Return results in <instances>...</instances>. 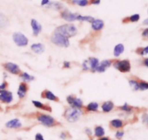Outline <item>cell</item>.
<instances>
[{"mask_svg": "<svg viewBox=\"0 0 148 140\" xmlns=\"http://www.w3.org/2000/svg\"><path fill=\"white\" fill-rule=\"evenodd\" d=\"M139 83V90L144 91V90L148 89V82L145 81H140Z\"/></svg>", "mask_w": 148, "mask_h": 140, "instance_id": "4dcf8cb0", "label": "cell"}, {"mask_svg": "<svg viewBox=\"0 0 148 140\" xmlns=\"http://www.w3.org/2000/svg\"><path fill=\"white\" fill-rule=\"evenodd\" d=\"M129 83H130V87L132 88V89L134 90V91H137V90H139L138 81H137V80H134V79H131L129 81Z\"/></svg>", "mask_w": 148, "mask_h": 140, "instance_id": "f546056e", "label": "cell"}, {"mask_svg": "<svg viewBox=\"0 0 148 140\" xmlns=\"http://www.w3.org/2000/svg\"><path fill=\"white\" fill-rule=\"evenodd\" d=\"M77 14L76 13H72L68 11H64L62 12V14H61V16L63 19H64L66 21H75V20H77Z\"/></svg>", "mask_w": 148, "mask_h": 140, "instance_id": "4fadbf2b", "label": "cell"}, {"mask_svg": "<svg viewBox=\"0 0 148 140\" xmlns=\"http://www.w3.org/2000/svg\"><path fill=\"white\" fill-rule=\"evenodd\" d=\"M30 24H31L32 29H33V35H34V36H38L42 30L41 25H40L37 20H35V19H32Z\"/></svg>", "mask_w": 148, "mask_h": 140, "instance_id": "5bb4252c", "label": "cell"}, {"mask_svg": "<svg viewBox=\"0 0 148 140\" xmlns=\"http://www.w3.org/2000/svg\"><path fill=\"white\" fill-rule=\"evenodd\" d=\"M60 138L62 139H65L67 138V134L66 132H62L60 134Z\"/></svg>", "mask_w": 148, "mask_h": 140, "instance_id": "ab89813d", "label": "cell"}, {"mask_svg": "<svg viewBox=\"0 0 148 140\" xmlns=\"http://www.w3.org/2000/svg\"><path fill=\"white\" fill-rule=\"evenodd\" d=\"M82 114V112L81 111L80 109L70 107L65 110L64 113V117L70 123H74L80 119Z\"/></svg>", "mask_w": 148, "mask_h": 140, "instance_id": "6da1fadb", "label": "cell"}, {"mask_svg": "<svg viewBox=\"0 0 148 140\" xmlns=\"http://www.w3.org/2000/svg\"><path fill=\"white\" fill-rule=\"evenodd\" d=\"M90 140H92V139H90Z\"/></svg>", "mask_w": 148, "mask_h": 140, "instance_id": "c3c4849f", "label": "cell"}, {"mask_svg": "<svg viewBox=\"0 0 148 140\" xmlns=\"http://www.w3.org/2000/svg\"><path fill=\"white\" fill-rule=\"evenodd\" d=\"M51 42L55 45L62 47H68L69 46V39L64 35L55 31L51 37Z\"/></svg>", "mask_w": 148, "mask_h": 140, "instance_id": "277c9868", "label": "cell"}, {"mask_svg": "<svg viewBox=\"0 0 148 140\" xmlns=\"http://www.w3.org/2000/svg\"><path fill=\"white\" fill-rule=\"evenodd\" d=\"M13 41L18 46H25L28 44L27 38L22 33H14L12 36Z\"/></svg>", "mask_w": 148, "mask_h": 140, "instance_id": "8992f818", "label": "cell"}, {"mask_svg": "<svg viewBox=\"0 0 148 140\" xmlns=\"http://www.w3.org/2000/svg\"><path fill=\"white\" fill-rule=\"evenodd\" d=\"M114 67L116 70L121 73H129L131 71V64L129 60H116L113 62Z\"/></svg>", "mask_w": 148, "mask_h": 140, "instance_id": "5b68a950", "label": "cell"}, {"mask_svg": "<svg viewBox=\"0 0 148 140\" xmlns=\"http://www.w3.org/2000/svg\"><path fill=\"white\" fill-rule=\"evenodd\" d=\"M13 100V95L11 91H7V90H0V101L2 102L3 103H12Z\"/></svg>", "mask_w": 148, "mask_h": 140, "instance_id": "9c48e42d", "label": "cell"}, {"mask_svg": "<svg viewBox=\"0 0 148 140\" xmlns=\"http://www.w3.org/2000/svg\"><path fill=\"white\" fill-rule=\"evenodd\" d=\"M114 60H105L102 61L101 62H100L99 65H98V67L97 68L95 71L99 73L104 72L107 68L111 66V64L114 62Z\"/></svg>", "mask_w": 148, "mask_h": 140, "instance_id": "8fae6325", "label": "cell"}, {"mask_svg": "<svg viewBox=\"0 0 148 140\" xmlns=\"http://www.w3.org/2000/svg\"><path fill=\"white\" fill-rule=\"evenodd\" d=\"M55 31L64 35L68 39L73 37L77 33V29L73 24H64L56 28Z\"/></svg>", "mask_w": 148, "mask_h": 140, "instance_id": "7a4b0ae2", "label": "cell"}, {"mask_svg": "<svg viewBox=\"0 0 148 140\" xmlns=\"http://www.w3.org/2000/svg\"><path fill=\"white\" fill-rule=\"evenodd\" d=\"M36 119L40 122V123L47 127H53L60 123L56 121L53 117L49 115L43 114V113H37L36 116Z\"/></svg>", "mask_w": 148, "mask_h": 140, "instance_id": "3957f363", "label": "cell"}, {"mask_svg": "<svg viewBox=\"0 0 148 140\" xmlns=\"http://www.w3.org/2000/svg\"><path fill=\"white\" fill-rule=\"evenodd\" d=\"M22 126V123L17 119H12L6 123V127L9 129H19Z\"/></svg>", "mask_w": 148, "mask_h": 140, "instance_id": "2e32d148", "label": "cell"}, {"mask_svg": "<svg viewBox=\"0 0 148 140\" xmlns=\"http://www.w3.org/2000/svg\"><path fill=\"white\" fill-rule=\"evenodd\" d=\"M120 108H121V110H124V111L127 112V113H130V112H131L132 110V107H130L127 103H125V104L123 106H121Z\"/></svg>", "mask_w": 148, "mask_h": 140, "instance_id": "836d02e7", "label": "cell"}, {"mask_svg": "<svg viewBox=\"0 0 148 140\" xmlns=\"http://www.w3.org/2000/svg\"><path fill=\"white\" fill-rule=\"evenodd\" d=\"M143 24H144V25H148V18L145 19V20L143 21Z\"/></svg>", "mask_w": 148, "mask_h": 140, "instance_id": "7dc6e473", "label": "cell"}, {"mask_svg": "<svg viewBox=\"0 0 148 140\" xmlns=\"http://www.w3.org/2000/svg\"><path fill=\"white\" fill-rule=\"evenodd\" d=\"M143 64H144L146 67H148V58L144 59V60H143Z\"/></svg>", "mask_w": 148, "mask_h": 140, "instance_id": "f6af8a7d", "label": "cell"}, {"mask_svg": "<svg viewBox=\"0 0 148 140\" xmlns=\"http://www.w3.org/2000/svg\"><path fill=\"white\" fill-rule=\"evenodd\" d=\"M142 36H143V37H144L145 39H148V28L143 30V33H142Z\"/></svg>", "mask_w": 148, "mask_h": 140, "instance_id": "74e56055", "label": "cell"}, {"mask_svg": "<svg viewBox=\"0 0 148 140\" xmlns=\"http://www.w3.org/2000/svg\"><path fill=\"white\" fill-rule=\"evenodd\" d=\"M42 98L43 99H46V100H51V101H54V102H57L59 103V97H56V95L53 94L51 91L47 89H45L42 91L41 94H40Z\"/></svg>", "mask_w": 148, "mask_h": 140, "instance_id": "30bf717a", "label": "cell"}, {"mask_svg": "<svg viewBox=\"0 0 148 140\" xmlns=\"http://www.w3.org/2000/svg\"><path fill=\"white\" fill-rule=\"evenodd\" d=\"M140 18V16L139 14H134L133 15L130 16V17H127L123 20V23H128V22H137Z\"/></svg>", "mask_w": 148, "mask_h": 140, "instance_id": "d4e9b609", "label": "cell"}, {"mask_svg": "<svg viewBox=\"0 0 148 140\" xmlns=\"http://www.w3.org/2000/svg\"><path fill=\"white\" fill-rule=\"evenodd\" d=\"M32 103H33V104L34 105L35 107H37V108L41 109V110H47V111H49V112L51 111V107H49V105H43V103H41L40 102L33 100V101H32Z\"/></svg>", "mask_w": 148, "mask_h": 140, "instance_id": "7402d4cb", "label": "cell"}, {"mask_svg": "<svg viewBox=\"0 0 148 140\" xmlns=\"http://www.w3.org/2000/svg\"><path fill=\"white\" fill-rule=\"evenodd\" d=\"M98 109V104L97 103H90L86 106L85 110L88 112H95Z\"/></svg>", "mask_w": 148, "mask_h": 140, "instance_id": "cb8c5ba5", "label": "cell"}, {"mask_svg": "<svg viewBox=\"0 0 148 140\" xmlns=\"http://www.w3.org/2000/svg\"><path fill=\"white\" fill-rule=\"evenodd\" d=\"M20 75V78H21L22 79H23V81H33V80L34 79V77L29 75V74L27 73H21Z\"/></svg>", "mask_w": 148, "mask_h": 140, "instance_id": "f1b7e54d", "label": "cell"}, {"mask_svg": "<svg viewBox=\"0 0 148 140\" xmlns=\"http://www.w3.org/2000/svg\"><path fill=\"white\" fill-rule=\"evenodd\" d=\"M9 25V20L2 12H0V30L6 28Z\"/></svg>", "mask_w": 148, "mask_h": 140, "instance_id": "ffe728a7", "label": "cell"}, {"mask_svg": "<svg viewBox=\"0 0 148 140\" xmlns=\"http://www.w3.org/2000/svg\"><path fill=\"white\" fill-rule=\"evenodd\" d=\"M66 101L68 102L69 105L72 107H75V108L81 109L83 107V103H82V100L79 98H77L73 95H69L66 97Z\"/></svg>", "mask_w": 148, "mask_h": 140, "instance_id": "ba28073f", "label": "cell"}, {"mask_svg": "<svg viewBox=\"0 0 148 140\" xmlns=\"http://www.w3.org/2000/svg\"><path fill=\"white\" fill-rule=\"evenodd\" d=\"M85 132H86V134H88L89 137L92 136V131H91L90 129H86V130H85Z\"/></svg>", "mask_w": 148, "mask_h": 140, "instance_id": "ee69618b", "label": "cell"}, {"mask_svg": "<svg viewBox=\"0 0 148 140\" xmlns=\"http://www.w3.org/2000/svg\"><path fill=\"white\" fill-rule=\"evenodd\" d=\"M2 65L6 71L14 75H20L22 73L20 67L13 62H6Z\"/></svg>", "mask_w": 148, "mask_h": 140, "instance_id": "52a82bcc", "label": "cell"}, {"mask_svg": "<svg viewBox=\"0 0 148 140\" xmlns=\"http://www.w3.org/2000/svg\"><path fill=\"white\" fill-rule=\"evenodd\" d=\"M101 0H91V4H99Z\"/></svg>", "mask_w": 148, "mask_h": 140, "instance_id": "7bdbcfd3", "label": "cell"}, {"mask_svg": "<svg viewBox=\"0 0 148 140\" xmlns=\"http://www.w3.org/2000/svg\"><path fill=\"white\" fill-rule=\"evenodd\" d=\"M124 132L123 131H118V132L116 133V137L118 139H121V138L124 137Z\"/></svg>", "mask_w": 148, "mask_h": 140, "instance_id": "e575fe53", "label": "cell"}, {"mask_svg": "<svg viewBox=\"0 0 148 140\" xmlns=\"http://www.w3.org/2000/svg\"><path fill=\"white\" fill-rule=\"evenodd\" d=\"M143 122L148 126V114H144L143 116Z\"/></svg>", "mask_w": 148, "mask_h": 140, "instance_id": "d590c367", "label": "cell"}, {"mask_svg": "<svg viewBox=\"0 0 148 140\" xmlns=\"http://www.w3.org/2000/svg\"><path fill=\"white\" fill-rule=\"evenodd\" d=\"M102 110L104 113H109L114 109V104L111 101H106L102 105Z\"/></svg>", "mask_w": 148, "mask_h": 140, "instance_id": "44dd1931", "label": "cell"}, {"mask_svg": "<svg viewBox=\"0 0 148 140\" xmlns=\"http://www.w3.org/2000/svg\"><path fill=\"white\" fill-rule=\"evenodd\" d=\"M91 23H92V28L95 31H99L104 27V22L100 19H95Z\"/></svg>", "mask_w": 148, "mask_h": 140, "instance_id": "e0dca14e", "label": "cell"}, {"mask_svg": "<svg viewBox=\"0 0 148 140\" xmlns=\"http://www.w3.org/2000/svg\"><path fill=\"white\" fill-rule=\"evenodd\" d=\"M110 126L112 129H121L124 126V123L120 119H114L110 121Z\"/></svg>", "mask_w": 148, "mask_h": 140, "instance_id": "d6986e66", "label": "cell"}, {"mask_svg": "<svg viewBox=\"0 0 148 140\" xmlns=\"http://www.w3.org/2000/svg\"><path fill=\"white\" fill-rule=\"evenodd\" d=\"M105 134V130L101 126H96L95 128V135L97 137H102Z\"/></svg>", "mask_w": 148, "mask_h": 140, "instance_id": "484cf974", "label": "cell"}, {"mask_svg": "<svg viewBox=\"0 0 148 140\" xmlns=\"http://www.w3.org/2000/svg\"><path fill=\"white\" fill-rule=\"evenodd\" d=\"M28 90V87H27V84L25 82L20 83V86H19L18 90H17V94H18L20 98H24L25 97L27 91Z\"/></svg>", "mask_w": 148, "mask_h": 140, "instance_id": "9a60e30c", "label": "cell"}, {"mask_svg": "<svg viewBox=\"0 0 148 140\" xmlns=\"http://www.w3.org/2000/svg\"><path fill=\"white\" fill-rule=\"evenodd\" d=\"M77 20H80V21H87L89 22V23H92L95 19H94V17H91V16H82L78 15L77 17Z\"/></svg>", "mask_w": 148, "mask_h": 140, "instance_id": "83f0119b", "label": "cell"}, {"mask_svg": "<svg viewBox=\"0 0 148 140\" xmlns=\"http://www.w3.org/2000/svg\"><path fill=\"white\" fill-rule=\"evenodd\" d=\"M64 68H70V62H64Z\"/></svg>", "mask_w": 148, "mask_h": 140, "instance_id": "b9f144b4", "label": "cell"}, {"mask_svg": "<svg viewBox=\"0 0 148 140\" xmlns=\"http://www.w3.org/2000/svg\"><path fill=\"white\" fill-rule=\"evenodd\" d=\"M73 3H76L81 7H85L88 4V0H73Z\"/></svg>", "mask_w": 148, "mask_h": 140, "instance_id": "d6a6232c", "label": "cell"}, {"mask_svg": "<svg viewBox=\"0 0 148 140\" xmlns=\"http://www.w3.org/2000/svg\"><path fill=\"white\" fill-rule=\"evenodd\" d=\"M31 49L36 54H41L45 51V46L43 44L36 43L31 45Z\"/></svg>", "mask_w": 148, "mask_h": 140, "instance_id": "ac0fdd59", "label": "cell"}, {"mask_svg": "<svg viewBox=\"0 0 148 140\" xmlns=\"http://www.w3.org/2000/svg\"><path fill=\"white\" fill-rule=\"evenodd\" d=\"M86 62L87 64H88V68L91 69L92 72H95L96 71L97 68H98L100 64L98 59L95 58H90L89 59L87 60Z\"/></svg>", "mask_w": 148, "mask_h": 140, "instance_id": "7c38bea8", "label": "cell"}, {"mask_svg": "<svg viewBox=\"0 0 148 140\" xmlns=\"http://www.w3.org/2000/svg\"><path fill=\"white\" fill-rule=\"evenodd\" d=\"M124 46L122 44H119L116 45L114 49V55L115 57H119L124 52Z\"/></svg>", "mask_w": 148, "mask_h": 140, "instance_id": "603a6c76", "label": "cell"}, {"mask_svg": "<svg viewBox=\"0 0 148 140\" xmlns=\"http://www.w3.org/2000/svg\"><path fill=\"white\" fill-rule=\"evenodd\" d=\"M62 4H60L59 2H55V1H52V2H49L47 4V7L49 8L54 9V10H60L62 8Z\"/></svg>", "mask_w": 148, "mask_h": 140, "instance_id": "4316f807", "label": "cell"}, {"mask_svg": "<svg viewBox=\"0 0 148 140\" xmlns=\"http://www.w3.org/2000/svg\"><path fill=\"white\" fill-rule=\"evenodd\" d=\"M50 2V1H49V0H42L41 1V5L42 6H46V5H47L48 4H49V3Z\"/></svg>", "mask_w": 148, "mask_h": 140, "instance_id": "60d3db41", "label": "cell"}, {"mask_svg": "<svg viewBox=\"0 0 148 140\" xmlns=\"http://www.w3.org/2000/svg\"><path fill=\"white\" fill-rule=\"evenodd\" d=\"M35 140H44L43 139V137L41 134L38 133L36 134V137H35Z\"/></svg>", "mask_w": 148, "mask_h": 140, "instance_id": "8d00e7d4", "label": "cell"}, {"mask_svg": "<svg viewBox=\"0 0 148 140\" xmlns=\"http://www.w3.org/2000/svg\"><path fill=\"white\" fill-rule=\"evenodd\" d=\"M7 87V83L6 81H4L1 84H0V90L5 89L6 87Z\"/></svg>", "mask_w": 148, "mask_h": 140, "instance_id": "f35d334b", "label": "cell"}, {"mask_svg": "<svg viewBox=\"0 0 148 140\" xmlns=\"http://www.w3.org/2000/svg\"><path fill=\"white\" fill-rule=\"evenodd\" d=\"M98 140H110V139L108 137H101Z\"/></svg>", "mask_w": 148, "mask_h": 140, "instance_id": "bcb514c9", "label": "cell"}, {"mask_svg": "<svg viewBox=\"0 0 148 140\" xmlns=\"http://www.w3.org/2000/svg\"><path fill=\"white\" fill-rule=\"evenodd\" d=\"M136 52H137V54H139V55H147L148 54V46H146V47H144V48H138V49H137V50H136Z\"/></svg>", "mask_w": 148, "mask_h": 140, "instance_id": "1f68e13d", "label": "cell"}]
</instances>
